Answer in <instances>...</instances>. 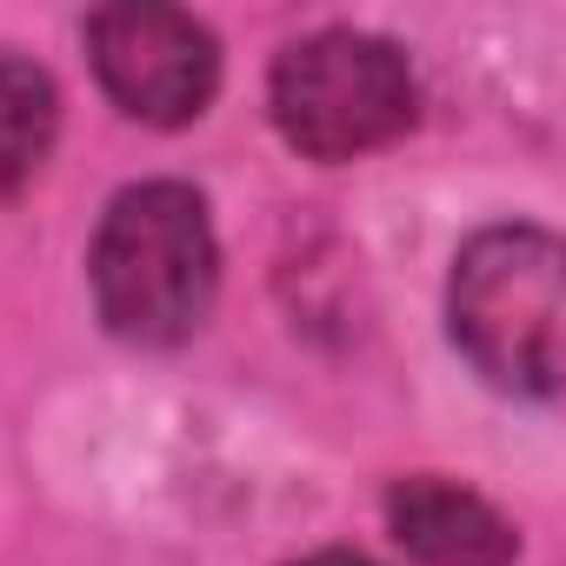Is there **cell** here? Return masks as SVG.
<instances>
[{
	"mask_svg": "<svg viewBox=\"0 0 566 566\" xmlns=\"http://www.w3.org/2000/svg\"><path fill=\"white\" fill-rule=\"evenodd\" d=\"M94 307L107 334L134 347H180L220 287V247L207 200L180 180H140L114 193L94 233Z\"/></svg>",
	"mask_w": 566,
	"mask_h": 566,
	"instance_id": "1",
	"label": "cell"
},
{
	"mask_svg": "<svg viewBox=\"0 0 566 566\" xmlns=\"http://www.w3.org/2000/svg\"><path fill=\"white\" fill-rule=\"evenodd\" d=\"M460 354L506 394H559V321H566V253L546 227H486L460 247L447 287Z\"/></svg>",
	"mask_w": 566,
	"mask_h": 566,
	"instance_id": "2",
	"label": "cell"
},
{
	"mask_svg": "<svg viewBox=\"0 0 566 566\" xmlns=\"http://www.w3.org/2000/svg\"><path fill=\"white\" fill-rule=\"evenodd\" d=\"M273 127L307 160H360L413 127V74L394 41L321 28L273 61Z\"/></svg>",
	"mask_w": 566,
	"mask_h": 566,
	"instance_id": "3",
	"label": "cell"
},
{
	"mask_svg": "<svg viewBox=\"0 0 566 566\" xmlns=\"http://www.w3.org/2000/svg\"><path fill=\"white\" fill-rule=\"evenodd\" d=\"M87 54L107 101L147 127H187L220 87V48L180 8H101L87 21Z\"/></svg>",
	"mask_w": 566,
	"mask_h": 566,
	"instance_id": "4",
	"label": "cell"
},
{
	"mask_svg": "<svg viewBox=\"0 0 566 566\" xmlns=\"http://www.w3.org/2000/svg\"><path fill=\"white\" fill-rule=\"evenodd\" d=\"M387 526L420 566H513V553H520L513 526L480 493H467L453 480H433V473L394 480Z\"/></svg>",
	"mask_w": 566,
	"mask_h": 566,
	"instance_id": "5",
	"label": "cell"
},
{
	"mask_svg": "<svg viewBox=\"0 0 566 566\" xmlns=\"http://www.w3.org/2000/svg\"><path fill=\"white\" fill-rule=\"evenodd\" d=\"M54 134H61V101H54V81L0 48V193H21L48 154H54Z\"/></svg>",
	"mask_w": 566,
	"mask_h": 566,
	"instance_id": "6",
	"label": "cell"
},
{
	"mask_svg": "<svg viewBox=\"0 0 566 566\" xmlns=\"http://www.w3.org/2000/svg\"><path fill=\"white\" fill-rule=\"evenodd\" d=\"M294 566H374V559H367V553H340V546H334V553H307V559H294Z\"/></svg>",
	"mask_w": 566,
	"mask_h": 566,
	"instance_id": "7",
	"label": "cell"
}]
</instances>
